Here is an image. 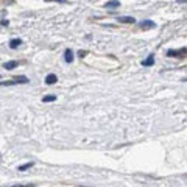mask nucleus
<instances>
[{
    "instance_id": "obj_11",
    "label": "nucleus",
    "mask_w": 187,
    "mask_h": 187,
    "mask_svg": "<svg viewBox=\"0 0 187 187\" xmlns=\"http://www.w3.org/2000/svg\"><path fill=\"white\" fill-rule=\"evenodd\" d=\"M55 100H56V95H45V97L42 98L44 103H50V102H55Z\"/></svg>"
},
{
    "instance_id": "obj_1",
    "label": "nucleus",
    "mask_w": 187,
    "mask_h": 187,
    "mask_svg": "<svg viewBox=\"0 0 187 187\" xmlns=\"http://www.w3.org/2000/svg\"><path fill=\"white\" fill-rule=\"evenodd\" d=\"M27 83H28L27 76H17L10 81H0V86H14V84H27Z\"/></svg>"
},
{
    "instance_id": "obj_8",
    "label": "nucleus",
    "mask_w": 187,
    "mask_h": 187,
    "mask_svg": "<svg viewBox=\"0 0 187 187\" xmlns=\"http://www.w3.org/2000/svg\"><path fill=\"white\" fill-rule=\"evenodd\" d=\"M64 59L67 61V62H72L73 61V52L69 48V50H66V53H64Z\"/></svg>"
},
{
    "instance_id": "obj_12",
    "label": "nucleus",
    "mask_w": 187,
    "mask_h": 187,
    "mask_svg": "<svg viewBox=\"0 0 187 187\" xmlns=\"http://www.w3.org/2000/svg\"><path fill=\"white\" fill-rule=\"evenodd\" d=\"M30 167H33V162H27V164H24V165H19V171H25V170L30 168Z\"/></svg>"
},
{
    "instance_id": "obj_2",
    "label": "nucleus",
    "mask_w": 187,
    "mask_h": 187,
    "mask_svg": "<svg viewBox=\"0 0 187 187\" xmlns=\"http://www.w3.org/2000/svg\"><path fill=\"white\" fill-rule=\"evenodd\" d=\"M187 55V50L185 48H181V50H168L167 52V56H175V58H182Z\"/></svg>"
},
{
    "instance_id": "obj_6",
    "label": "nucleus",
    "mask_w": 187,
    "mask_h": 187,
    "mask_svg": "<svg viewBox=\"0 0 187 187\" xmlns=\"http://www.w3.org/2000/svg\"><path fill=\"white\" fill-rule=\"evenodd\" d=\"M56 81H58V78H56L55 73H48L47 78H45V83H47V84H55Z\"/></svg>"
},
{
    "instance_id": "obj_10",
    "label": "nucleus",
    "mask_w": 187,
    "mask_h": 187,
    "mask_svg": "<svg viewBox=\"0 0 187 187\" xmlns=\"http://www.w3.org/2000/svg\"><path fill=\"white\" fill-rule=\"evenodd\" d=\"M21 44H22V41H21V39H11V42H10V47H11V48H17Z\"/></svg>"
},
{
    "instance_id": "obj_3",
    "label": "nucleus",
    "mask_w": 187,
    "mask_h": 187,
    "mask_svg": "<svg viewBox=\"0 0 187 187\" xmlns=\"http://www.w3.org/2000/svg\"><path fill=\"white\" fill-rule=\"evenodd\" d=\"M154 27H156V24L153 21H144V22H140V28L142 30H151Z\"/></svg>"
},
{
    "instance_id": "obj_4",
    "label": "nucleus",
    "mask_w": 187,
    "mask_h": 187,
    "mask_svg": "<svg viewBox=\"0 0 187 187\" xmlns=\"http://www.w3.org/2000/svg\"><path fill=\"white\" fill-rule=\"evenodd\" d=\"M106 8H109V10H116V8H119L120 7V2L119 0H109V2H106V5H105Z\"/></svg>"
},
{
    "instance_id": "obj_5",
    "label": "nucleus",
    "mask_w": 187,
    "mask_h": 187,
    "mask_svg": "<svg viewBox=\"0 0 187 187\" xmlns=\"http://www.w3.org/2000/svg\"><path fill=\"white\" fill-rule=\"evenodd\" d=\"M153 64H154V56H153V55H150L145 61H142V66H144V67H151Z\"/></svg>"
},
{
    "instance_id": "obj_9",
    "label": "nucleus",
    "mask_w": 187,
    "mask_h": 187,
    "mask_svg": "<svg viewBox=\"0 0 187 187\" xmlns=\"http://www.w3.org/2000/svg\"><path fill=\"white\" fill-rule=\"evenodd\" d=\"M119 22L122 24H134V17H119Z\"/></svg>"
},
{
    "instance_id": "obj_7",
    "label": "nucleus",
    "mask_w": 187,
    "mask_h": 187,
    "mask_svg": "<svg viewBox=\"0 0 187 187\" xmlns=\"http://www.w3.org/2000/svg\"><path fill=\"white\" fill-rule=\"evenodd\" d=\"M17 66H19L17 61H8V62L3 64V67H5L7 70H11V69H14V67H17Z\"/></svg>"
},
{
    "instance_id": "obj_13",
    "label": "nucleus",
    "mask_w": 187,
    "mask_h": 187,
    "mask_svg": "<svg viewBox=\"0 0 187 187\" xmlns=\"http://www.w3.org/2000/svg\"><path fill=\"white\" fill-rule=\"evenodd\" d=\"M45 2H61V3H62L64 0H45Z\"/></svg>"
}]
</instances>
